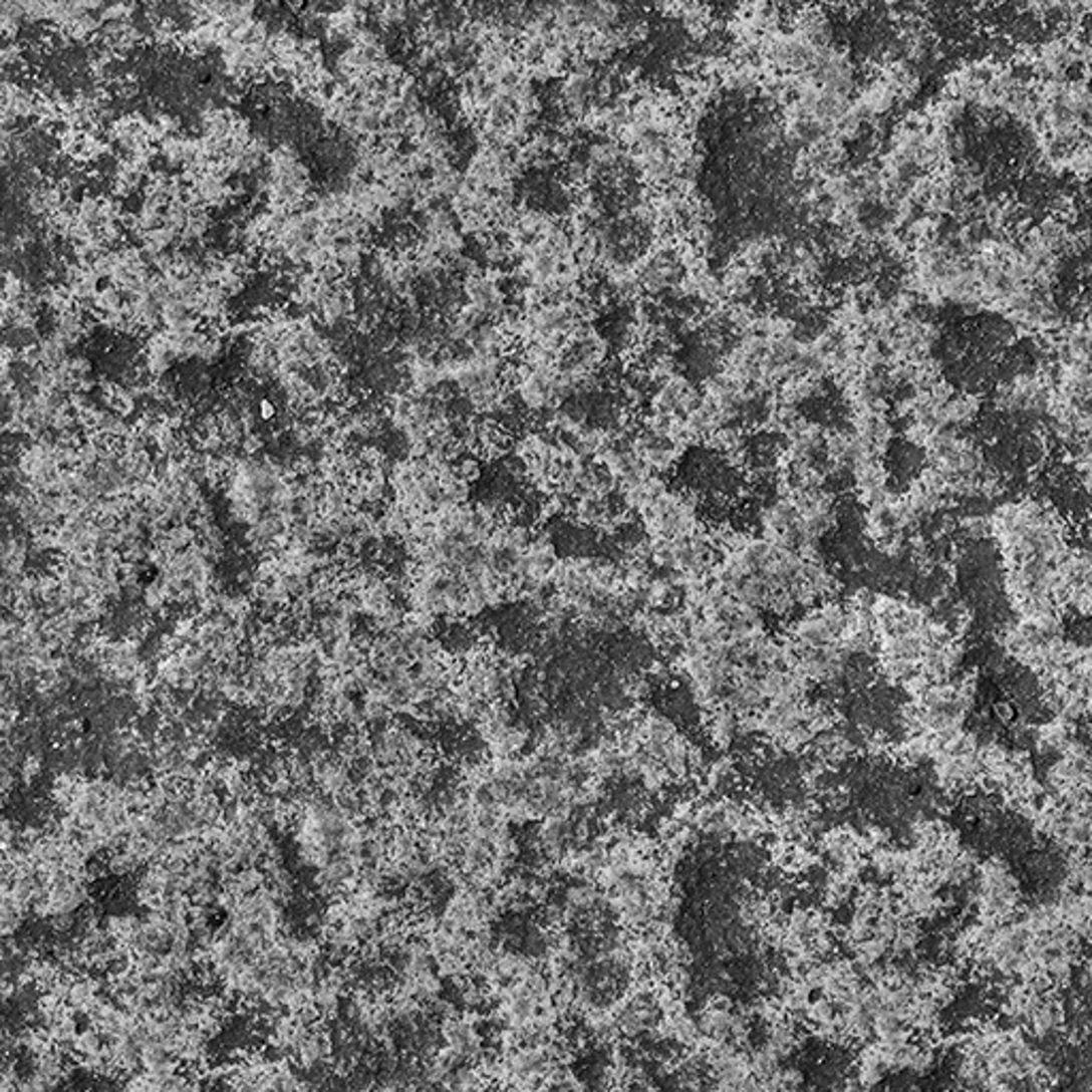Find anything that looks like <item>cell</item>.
<instances>
[{"label": "cell", "instance_id": "e0dca14e", "mask_svg": "<svg viewBox=\"0 0 1092 1092\" xmlns=\"http://www.w3.org/2000/svg\"><path fill=\"white\" fill-rule=\"evenodd\" d=\"M180 1092H205V1082H203V1078H199V1075H188L186 1073V1082H184Z\"/></svg>", "mask_w": 1092, "mask_h": 1092}, {"label": "cell", "instance_id": "277c9868", "mask_svg": "<svg viewBox=\"0 0 1092 1092\" xmlns=\"http://www.w3.org/2000/svg\"><path fill=\"white\" fill-rule=\"evenodd\" d=\"M1022 907V885L1003 860H988L978 868L976 909L984 921H1005Z\"/></svg>", "mask_w": 1092, "mask_h": 1092}, {"label": "cell", "instance_id": "ba28073f", "mask_svg": "<svg viewBox=\"0 0 1092 1092\" xmlns=\"http://www.w3.org/2000/svg\"><path fill=\"white\" fill-rule=\"evenodd\" d=\"M540 1092H587L583 1080H580V1075L576 1071H572L566 1065H559L555 1067V1071L551 1073V1078L546 1080V1084L542 1086Z\"/></svg>", "mask_w": 1092, "mask_h": 1092}, {"label": "cell", "instance_id": "7a4b0ae2", "mask_svg": "<svg viewBox=\"0 0 1092 1092\" xmlns=\"http://www.w3.org/2000/svg\"><path fill=\"white\" fill-rule=\"evenodd\" d=\"M646 534L655 540H680L705 527L700 519V502L692 493L665 485L640 510Z\"/></svg>", "mask_w": 1092, "mask_h": 1092}, {"label": "cell", "instance_id": "8992f818", "mask_svg": "<svg viewBox=\"0 0 1092 1092\" xmlns=\"http://www.w3.org/2000/svg\"><path fill=\"white\" fill-rule=\"evenodd\" d=\"M705 399V386L694 382L688 375L672 373L655 384L648 407L651 413L670 421L682 423Z\"/></svg>", "mask_w": 1092, "mask_h": 1092}, {"label": "cell", "instance_id": "5b68a950", "mask_svg": "<svg viewBox=\"0 0 1092 1092\" xmlns=\"http://www.w3.org/2000/svg\"><path fill=\"white\" fill-rule=\"evenodd\" d=\"M807 77L817 88H824L847 98H851V94L858 90L856 62H853L851 54L841 43L819 49Z\"/></svg>", "mask_w": 1092, "mask_h": 1092}, {"label": "cell", "instance_id": "8fae6325", "mask_svg": "<svg viewBox=\"0 0 1092 1092\" xmlns=\"http://www.w3.org/2000/svg\"><path fill=\"white\" fill-rule=\"evenodd\" d=\"M188 220H191V208H188V203L171 201L167 205L165 214H163V227L174 229V231H178L182 235V231L188 225Z\"/></svg>", "mask_w": 1092, "mask_h": 1092}, {"label": "cell", "instance_id": "52a82bcc", "mask_svg": "<svg viewBox=\"0 0 1092 1092\" xmlns=\"http://www.w3.org/2000/svg\"><path fill=\"white\" fill-rule=\"evenodd\" d=\"M28 913L30 911L13 894L3 892V900H0V928H3V936L11 938L13 934H17Z\"/></svg>", "mask_w": 1092, "mask_h": 1092}, {"label": "cell", "instance_id": "4fadbf2b", "mask_svg": "<svg viewBox=\"0 0 1092 1092\" xmlns=\"http://www.w3.org/2000/svg\"><path fill=\"white\" fill-rule=\"evenodd\" d=\"M220 286L227 290L229 297H235V295H242L246 286H248V280L244 276H239V273H233V271H227L225 267H222V278H220Z\"/></svg>", "mask_w": 1092, "mask_h": 1092}, {"label": "cell", "instance_id": "2e32d148", "mask_svg": "<svg viewBox=\"0 0 1092 1092\" xmlns=\"http://www.w3.org/2000/svg\"><path fill=\"white\" fill-rule=\"evenodd\" d=\"M259 417H261V421H273V419H278V407H276V403H273L271 399H261V403H259Z\"/></svg>", "mask_w": 1092, "mask_h": 1092}, {"label": "cell", "instance_id": "6da1fadb", "mask_svg": "<svg viewBox=\"0 0 1092 1092\" xmlns=\"http://www.w3.org/2000/svg\"><path fill=\"white\" fill-rule=\"evenodd\" d=\"M670 995L672 990L657 982H638L631 988L612 1010L621 1039L636 1046H648L659 1039Z\"/></svg>", "mask_w": 1092, "mask_h": 1092}, {"label": "cell", "instance_id": "5bb4252c", "mask_svg": "<svg viewBox=\"0 0 1092 1092\" xmlns=\"http://www.w3.org/2000/svg\"><path fill=\"white\" fill-rule=\"evenodd\" d=\"M71 371H73L77 382H81L85 378H92V361L85 354H75V356H71Z\"/></svg>", "mask_w": 1092, "mask_h": 1092}, {"label": "cell", "instance_id": "3957f363", "mask_svg": "<svg viewBox=\"0 0 1092 1092\" xmlns=\"http://www.w3.org/2000/svg\"><path fill=\"white\" fill-rule=\"evenodd\" d=\"M640 295L661 301L676 293L690 280L688 244L657 242L634 267Z\"/></svg>", "mask_w": 1092, "mask_h": 1092}, {"label": "cell", "instance_id": "9c48e42d", "mask_svg": "<svg viewBox=\"0 0 1092 1092\" xmlns=\"http://www.w3.org/2000/svg\"><path fill=\"white\" fill-rule=\"evenodd\" d=\"M124 303H126V299L122 295V290H119L117 286H113V284L102 286L98 290V295H96V312H94V316H102V314H111V312L122 310Z\"/></svg>", "mask_w": 1092, "mask_h": 1092}, {"label": "cell", "instance_id": "30bf717a", "mask_svg": "<svg viewBox=\"0 0 1092 1092\" xmlns=\"http://www.w3.org/2000/svg\"><path fill=\"white\" fill-rule=\"evenodd\" d=\"M77 220L81 222V225L85 227H92V229H98L100 222H102V216H100V199L94 197V195H83L79 201H77Z\"/></svg>", "mask_w": 1092, "mask_h": 1092}, {"label": "cell", "instance_id": "7c38bea8", "mask_svg": "<svg viewBox=\"0 0 1092 1092\" xmlns=\"http://www.w3.org/2000/svg\"><path fill=\"white\" fill-rule=\"evenodd\" d=\"M186 316H191V312H188V307L184 305L182 299H176L171 297L163 303V324L167 329L174 327V324H178L180 320H184Z\"/></svg>", "mask_w": 1092, "mask_h": 1092}, {"label": "cell", "instance_id": "9a60e30c", "mask_svg": "<svg viewBox=\"0 0 1092 1092\" xmlns=\"http://www.w3.org/2000/svg\"><path fill=\"white\" fill-rule=\"evenodd\" d=\"M15 1092H51L45 1084H41L34 1075H26V1078H20L15 1084Z\"/></svg>", "mask_w": 1092, "mask_h": 1092}]
</instances>
